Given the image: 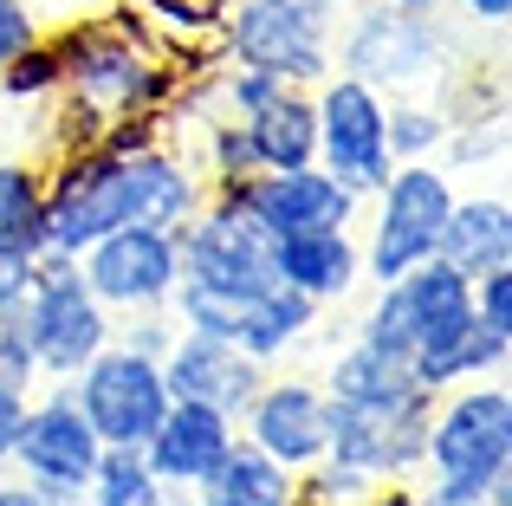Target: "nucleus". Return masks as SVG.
I'll return each mask as SVG.
<instances>
[{"label": "nucleus", "instance_id": "4c0bfd02", "mask_svg": "<svg viewBox=\"0 0 512 506\" xmlns=\"http://www.w3.org/2000/svg\"><path fill=\"white\" fill-rule=\"evenodd\" d=\"M376 7H422L428 13V7H441V0H376Z\"/></svg>", "mask_w": 512, "mask_h": 506}, {"label": "nucleus", "instance_id": "bb28decb", "mask_svg": "<svg viewBox=\"0 0 512 506\" xmlns=\"http://www.w3.org/2000/svg\"><path fill=\"white\" fill-rule=\"evenodd\" d=\"M0 98L7 104H52L59 98V46L46 33L20 52V59L0 65Z\"/></svg>", "mask_w": 512, "mask_h": 506}, {"label": "nucleus", "instance_id": "b1692460", "mask_svg": "<svg viewBox=\"0 0 512 506\" xmlns=\"http://www.w3.org/2000/svg\"><path fill=\"white\" fill-rule=\"evenodd\" d=\"M0 234L33 260L46 253V169L33 156H0Z\"/></svg>", "mask_w": 512, "mask_h": 506}, {"label": "nucleus", "instance_id": "4468645a", "mask_svg": "<svg viewBox=\"0 0 512 506\" xmlns=\"http://www.w3.org/2000/svg\"><path fill=\"white\" fill-rule=\"evenodd\" d=\"M428 409H402V416H383V409H350L325 396V461H344V468L370 474V481H415L428 455Z\"/></svg>", "mask_w": 512, "mask_h": 506}, {"label": "nucleus", "instance_id": "20e7f679", "mask_svg": "<svg viewBox=\"0 0 512 506\" xmlns=\"http://www.w3.org/2000/svg\"><path fill=\"white\" fill-rule=\"evenodd\" d=\"M454 59V33L435 20V7H363L344 13L338 39H331V72L363 78L383 98H415L422 85H435Z\"/></svg>", "mask_w": 512, "mask_h": 506}, {"label": "nucleus", "instance_id": "412c9836", "mask_svg": "<svg viewBox=\"0 0 512 506\" xmlns=\"http://www.w3.org/2000/svg\"><path fill=\"white\" fill-rule=\"evenodd\" d=\"M318 318H325V305H318V299H305V292H292V286H273V292H260V299L247 305V318H240L234 344L253 357V364L273 370L279 357H292L305 338H312Z\"/></svg>", "mask_w": 512, "mask_h": 506}, {"label": "nucleus", "instance_id": "c756f323", "mask_svg": "<svg viewBox=\"0 0 512 506\" xmlns=\"http://www.w3.org/2000/svg\"><path fill=\"white\" fill-rule=\"evenodd\" d=\"M175 318L169 312H130V325H117L111 331V344H124V351H137V357H156V364H163V351L175 344Z\"/></svg>", "mask_w": 512, "mask_h": 506}, {"label": "nucleus", "instance_id": "7ed1b4c3", "mask_svg": "<svg viewBox=\"0 0 512 506\" xmlns=\"http://www.w3.org/2000/svg\"><path fill=\"white\" fill-rule=\"evenodd\" d=\"M59 98L72 130H59V150H85L98 137V124L111 117H163L182 91V72L156 52L150 26L117 13V20H85L65 26L59 39Z\"/></svg>", "mask_w": 512, "mask_h": 506}, {"label": "nucleus", "instance_id": "f257e3e1", "mask_svg": "<svg viewBox=\"0 0 512 506\" xmlns=\"http://www.w3.org/2000/svg\"><path fill=\"white\" fill-rule=\"evenodd\" d=\"M208 202V182L195 163L150 143V150H59V163L46 169V253H85L111 228L150 221V228H182L195 208Z\"/></svg>", "mask_w": 512, "mask_h": 506}, {"label": "nucleus", "instance_id": "f8f14e48", "mask_svg": "<svg viewBox=\"0 0 512 506\" xmlns=\"http://www.w3.org/2000/svg\"><path fill=\"white\" fill-rule=\"evenodd\" d=\"M72 403L85 409V422L98 429L104 448H143L150 429L163 422V409H169V383H163V364H156V357L104 344L72 377Z\"/></svg>", "mask_w": 512, "mask_h": 506}, {"label": "nucleus", "instance_id": "a211bd4d", "mask_svg": "<svg viewBox=\"0 0 512 506\" xmlns=\"http://www.w3.org/2000/svg\"><path fill=\"white\" fill-rule=\"evenodd\" d=\"M325 396L331 403H350V409H383V416H402V409H422V403H435V396L415 383V370H409V357H396V351H383V344H370V338H350L338 357L325 364Z\"/></svg>", "mask_w": 512, "mask_h": 506}, {"label": "nucleus", "instance_id": "4be33fe9", "mask_svg": "<svg viewBox=\"0 0 512 506\" xmlns=\"http://www.w3.org/2000/svg\"><path fill=\"white\" fill-rule=\"evenodd\" d=\"M253 143V163L260 169H312L318 163V111H312V91L292 85L279 104H266L260 117H240Z\"/></svg>", "mask_w": 512, "mask_h": 506}, {"label": "nucleus", "instance_id": "ddd939ff", "mask_svg": "<svg viewBox=\"0 0 512 506\" xmlns=\"http://www.w3.org/2000/svg\"><path fill=\"white\" fill-rule=\"evenodd\" d=\"M221 195H234L273 241L312 234V228H357V215H363V195L344 189L338 176H325L318 163L312 169H253L247 182H234Z\"/></svg>", "mask_w": 512, "mask_h": 506}, {"label": "nucleus", "instance_id": "473e14b6", "mask_svg": "<svg viewBox=\"0 0 512 506\" xmlns=\"http://www.w3.org/2000/svg\"><path fill=\"white\" fill-rule=\"evenodd\" d=\"M26 292H33V253L13 247L7 234H0V318H13L26 305Z\"/></svg>", "mask_w": 512, "mask_h": 506}, {"label": "nucleus", "instance_id": "39448f33", "mask_svg": "<svg viewBox=\"0 0 512 506\" xmlns=\"http://www.w3.org/2000/svg\"><path fill=\"white\" fill-rule=\"evenodd\" d=\"M338 20L344 0H234L221 7V52L234 65H260V72L312 91L318 78H331Z\"/></svg>", "mask_w": 512, "mask_h": 506}, {"label": "nucleus", "instance_id": "5701e85b", "mask_svg": "<svg viewBox=\"0 0 512 506\" xmlns=\"http://www.w3.org/2000/svg\"><path fill=\"white\" fill-rule=\"evenodd\" d=\"M201 494H221L234 506H299V474L279 468L266 448H253L247 435H234L221 455V468L208 474V487Z\"/></svg>", "mask_w": 512, "mask_h": 506}, {"label": "nucleus", "instance_id": "9d476101", "mask_svg": "<svg viewBox=\"0 0 512 506\" xmlns=\"http://www.w3.org/2000/svg\"><path fill=\"white\" fill-rule=\"evenodd\" d=\"M78 273H85V286L98 292V305L111 318L169 312L175 279H182V241H175V228L130 221V228H111L104 241L78 253Z\"/></svg>", "mask_w": 512, "mask_h": 506}, {"label": "nucleus", "instance_id": "aec40b11", "mask_svg": "<svg viewBox=\"0 0 512 506\" xmlns=\"http://www.w3.org/2000/svg\"><path fill=\"white\" fill-rule=\"evenodd\" d=\"M435 260H448L461 279L512 266V202L506 195H454L448 221H441V241H435Z\"/></svg>", "mask_w": 512, "mask_h": 506}, {"label": "nucleus", "instance_id": "c85d7f7f", "mask_svg": "<svg viewBox=\"0 0 512 506\" xmlns=\"http://www.w3.org/2000/svg\"><path fill=\"white\" fill-rule=\"evenodd\" d=\"M474 325L493 338H512V266L474 279Z\"/></svg>", "mask_w": 512, "mask_h": 506}, {"label": "nucleus", "instance_id": "dca6fc26", "mask_svg": "<svg viewBox=\"0 0 512 506\" xmlns=\"http://www.w3.org/2000/svg\"><path fill=\"white\" fill-rule=\"evenodd\" d=\"M240 435L253 448L279 461V468L305 474L312 461H325V383L312 377H266L260 396L240 416Z\"/></svg>", "mask_w": 512, "mask_h": 506}, {"label": "nucleus", "instance_id": "72a5a7b5", "mask_svg": "<svg viewBox=\"0 0 512 506\" xmlns=\"http://www.w3.org/2000/svg\"><path fill=\"white\" fill-rule=\"evenodd\" d=\"M39 33H46V26H39V13L26 7V0H0V65L20 59Z\"/></svg>", "mask_w": 512, "mask_h": 506}, {"label": "nucleus", "instance_id": "e433bc0d", "mask_svg": "<svg viewBox=\"0 0 512 506\" xmlns=\"http://www.w3.org/2000/svg\"><path fill=\"white\" fill-rule=\"evenodd\" d=\"M0 506H52L46 494H33L26 481H0Z\"/></svg>", "mask_w": 512, "mask_h": 506}, {"label": "nucleus", "instance_id": "7c9ffc66", "mask_svg": "<svg viewBox=\"0 0 512 506\" xmlns=\"http://www.w3.org/2000/svg\"><path fill=\"white\" fill-rule=\"evenodd\" d=\"M137 7L175 33H221V0H137Z\"/></svg>", "mask_w": 512, "mask_h": 506}, {"label": "nucleus", "instance_id": "1a4fd4ad", "mask_svg": "<svg viewBox=\"0 0 512 506\" xmlns=\"http://www.w3.org/2000/svg\"><path fill=\"white\" fill-rule=\"evenodd\" d=\"M175 241H182V279H201V286L234 292V299H260L279 286L273 234L221 189H208V202L175 228Z\"/></svg>", "mask_w": 512, "mask_h": 506}, {"label": "nucleus", "instance_id": "6ab92c4d", "mask_svg": "<svg viewBox=\"0 0 512 506\" xmlns=\"http://www.w3.org/2000/svg\"><path fill=\"white\" fill-rule=\"evenodd\" d=\"M273 260H279V286L305 292L318 305H344L363 286V247L350 228L286 234V241H273Z\"/></svg>", "mask_w": 512, "mask_h": 506}, {"label": "nucleus", "instance_id": "2eb2a0df", "mask_svg": "<svg viewBox=\"0 0 512 506\" xmlns=\"http://www.w3.org/2000/svg\"><path fill=\"white\" fill-rule=\"evenodd\" d=\"M163 383H169V403H208L240 429L247 403L266 383V364H253L234 338H208V331L182 325L175 344L163 351Z\"/></svg>", "mask_w": 512, "mask_h": 506}, {"label": "nucleus", "instance_id": "6e6552de", "mask_svg": "<svg viewBox=\"0 0 512 506\" xmlns=\"http://www.w3.org/2000/svg\"><path fill=\"white\" fill-rule=\"evenodd\" d=\"M98 455H104V442L85 422V409L72 403V383H52V390L26 396V416H20V435H13L7 468H20V481L33 494H46L52 506H85Z\"/></svg>", "mask_w": 512, "mask_h": 506}, {"label": "nucleus", "instance_id": "a878e982", "mask_svg": "<svg viewBox=\"0 0 512 506\" xmlns=\"http://www.w3.org/2000/svg\"><path fill=\"white\" fill-rule=\"evenodd\" d=\"M253 143H247V124L240 117H227V111H214L208 117V150H201V182L208 189H234V182H247L253 176Z\"/></svg>", "mask_w": 512, "mask_h": 506}, {"label": "nucleus", "instance_id": "58836bf2", "mask_svg": "<svg viewBox=\"0 0 512 506\" xmlns=\"http://www.w3.org/2000/svg\"><path fill=\"white\" fill-rule=\"evenodd\" d=\"M188 506H234V500H221V494H188Z\"/></svg>", "mask_w": 512, "mask_h": 506}, {"label": "nucleus", "instance_id": "c9c22d12", "mask_svg": "<svg viewBox=\"0 0 512 506\" xmlns=\"http://www.w3.org/2000/svg\"><path fill=\"white\" fill-rule=\"evenodd\" d=\"M461 13L474 26H506L512 20V0H461Z\"/></svg>", "mask_w": 512, "mask_h": 506}, {"label": "nucleus", "instance_id": "ea45409f", "mask_svg": "<svg viewBox=\"0 0 512 506\" xmlns=\"http://www.w3.org/2000/svg\"><path fill=\"white\" fill-rule=\"evenodd\" d=\"M163 506H182V500H163Z\"/></svg>", "mask_w": 512, "mask_h": 506}, {"label": "nucleus", "instance_id": "423d86ee", "mask_svg": "<svg viewBox=\"0 0 512 506\" xmlns=\"http://www.w3.org/2000/svg\"><path fill=\"white\" fill-rule=\"evenodd\" d=\"M26 351L39 364V383H72L91 357L111 344L117 318L98 305V292L85 286L72 253H39L33 260V292L20 305Z\"/></svg>", "mask_w": 512, "mask_h": 506}, {"label": "nucleus", "instance_id": "393cba45", "mask_svg": "<svg viewBox=\"0 0 512 506\" xmlns=\"http://www.w3.org/2000/svg\"><path fill=\"white\" fill-rule=\"evenodd\" d=\"M448 137H454V117L441 111V104L389 98V111H383L389 163H435V150H448Z\"/></svg>", "mask_w": 512, "mask_h": 506}, {"label": "nucleus", "instance_id": "f3484780", "mask_svg": "<svg viewBox=\"0 0 512 506\" xmlns=\"http://www.w3.org/2000/svg\"><path fill=\"white\" fill-rule=\"evenodd\" d=\"M234 435L240 429L221 416V409H208V403H169L163 422L150 429V442H143V461H150V474L169 487L175 500H188V494L208 487V474L221 468V455H227Z\"/></svg>", "mask_w": 512, "mask_h": 506}, {"label": "nucleus", "instance_id": "9b49d317", "mask_svg": "<svg viewBox=\"0 0 512 506\" xmlns=\"http://www.w3.org/2000/svg\"><path fill=\"white\" fill-rule=\"evenodd\" d=\"M312 111H318V169L325 176H338L344 189H357L363 202H370L376 189L389 182V143H383V111L389 98L383 91H370L363 78H318L312 85Z\"/></svg>", "mask_w": 512, "mask_h": 506}, {"label": "nucleus", "instance_id": "f704fd0d", "mask_svg": "<svg viewBox=\"0 0 512 506\" xmlns=\"http://www.w3.org/2000/svg\"><path fill=\"white\" fill-rule=\"evenodd\" d=\"M20 416H26V390L0 383V468L13 461V435H20Z\"/></svg>", "mask_w": 512, "mask_h": 506}, {"label": "nucleus", "instance_id": "2f4dec72", "mask_svg": "<svg viewBox=\"0 0 512 506\" xmlns=\"http://www.w3.org/2000/svg\"><path fill=\"white\" fill-rule=\"evenodd\" d=\"M0 383H13V390H26V396L39 390V364H33V351H26L20 312L0 318Z\"/></svg>", "mask_w": 512, "mask_h": 506}, {"label": "nucleus", "instance_id": "0eeeda50", "mask_svg": "<svg viewBox=\"0 0 512 506\" xmlns=\"http://www.w3.org/2000/svg\"><path fill=\"white\" fill-rule=\"evenodd\" d=\"M454 176L435 163H396L389 169V182L370 195L376 215H370V241L363 247V279L370 286H389V279H402L409 266L435 260V241H441V221H448L454 208Z\"/></svg>", "mask_w": 512, "mask_h": 506}, {"label": "nucleus", "instance_id": "f03ea898", "mask_svg": "<svg viewBox=\"0 0 512 506\" xmlns=\"http://www.w3.org/2000/svg\"><path fill=\"white\" fill-rule=\"evenodd\" d=\"M357 338L409 357L428 396L474 377H506L512 357V338H493L474 325V279H461L448 260H422L402 279L376 286V299L357 318Z\"/></svg>", "mask_w": 512, "mask_h": 506}, {"label": "nucleus", "instance_id": "cd10ccee", "mask_svg": "<svg viewBox=\"0 0 512 506\" xmlns=\"http://www.w3.org/2000/svg\"><path fill=\"white\" fill-rule=\"evenodd\" d=\"M286 91H292L286 78L260 72V65H227V72L214 78V98H221V111H227V117H260L266 104H279Z\"/></svg>", "mask_w": 512, "mask_h": 506}]
</instances>
